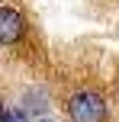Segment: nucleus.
Masks as SVG:
<instances>
[{"label":"nucleus","mask_w":119,"mask_h":122,"mask_svg":"<svg viewBox=\"0 0 119 122\" xmlns=\"http://www.w3.org/2000/svg\"><path fill=\"white\" fill-rule=\"evenodd\" d=\"M45 122H48V119H45Z\"/></svg>","instance_id":"5"},{"label":"nucleus","mask_w":119,"mask_h":122,"mask_svg":"<svg viewBox=\"0 0 119 122\" xmlns=\"http://www.w3.org/2000/svg\"><path fill=\"white\" fill-rule=\"evenodd\" d=\"M68 116L74 122H106V100L93 90H81L71 97Z\"/></svg>","instance_id":"1"},{"label":"nucleus","mask_w":119,"mask_h":122,"mask_svg":"<svg viewBox=\"0 0 119 122\" xmlns=\"http://www.w3.org/2000/svg\"><path fill=\"white\" fill-rule=\"evenodd\" d=\"M26 32V23H23V13L13 10V6H0V45H13L19 42Z\"/></svg>","instance_id":"2"},{"label":"nucleus","mask_w":119,"mask_h":122,"mask_svg":"<svg viewBox=\"0 0 119 122\" xmlns=\"http://www.w3.org/2000/svg\"><path fill=\"white\" fill-rule=\"evenodd\" d=\"M3 122H26V112H19V109H3Z\"/></svg>","instance_id":"3"},{"label":"nucleus","mask_w":119,"mask_h":122,"mask_svg":"<svg viewBox=\"0 0 119 122\" xmlns=\"http://www.w3.org/2000/svg\"><path fill=\"white\" fill-rule=\"evenodd\" d=\"M0 122H3V106H0Z\"/></svg>","instance_id":"4"}]
</instances>
